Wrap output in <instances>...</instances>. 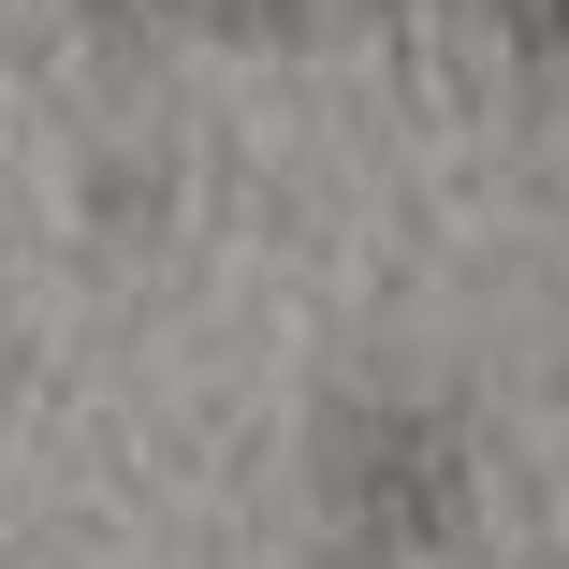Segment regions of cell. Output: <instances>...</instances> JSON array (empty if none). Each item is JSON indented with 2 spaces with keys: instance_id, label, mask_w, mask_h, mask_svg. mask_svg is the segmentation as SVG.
Here are the masks:
<instances>
[{
  "instance_id": "1",
  "label": "cell",
  "mask_w": 569,
  "mask_h": 569,
  "mask_svg": "<svg viewBox=\"0 0 569 569\" xmlns=\"http://www.w3.org/2000/svg\"><path fill=\"white\" fill-rule=\"evenodd\" d=\"M511 16V44H540V59H569V0H497Z\"/></svg>"
},
{
  "instance_id": "2",
  "label": "cell",
  "mask_w": 569,
  "mask_h": 569,
  "mask_svg": "<svg viewBox=\"0 0 569 569\" xmlns=\"http://www.w3.org/2000/svg\"><path fill=\"white\" fill-rule=\"evenodd\" d=\"M161 16H292V0H161Z\"/></svg>"
}]
</instances>
